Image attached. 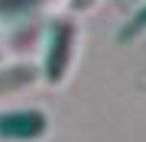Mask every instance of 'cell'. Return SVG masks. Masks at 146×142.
I'll use <instances>...</instances> for the list:
<instances>
[{
	"instance_id": "6da1fadb",
	"label": "cell",
	"mask_w": 146,
	"mask_h": 142,
	"mask_svg": "<svg viewBox=\"0 0 146 142\" xmlns=\"http://www.w3.org/2000/svg\"><path fill=\"white\" fill-rule=\"evenodd\" d=\"M46 129V116L42 113H3L0 116V139H36Z\"/></svg>"
},
{
	"instance_id": "7a4b0ae2",
	"label": "cell",
	"mask_w": 146,
	"mask_h": 142,
	"mask_svg": "<svg viewBox=\"0 0 146 142\" xmlns=\"http://www.w3.org/2000/svg\"><path fill=\"white\" fill-rule=\"evenodd\" d=\"M68 36H72V32H68V23H58L55 32H52V58L58 55V62H55V78H58L62 68H65V42H68ZM52 58H49V62H52Z\"/></svg>"
},
{
	"instance_id": "3957f363",
	"label": "cell",
	"mask_w": 146,
	"mask_h": 142,
	"mask_svg": "<svg viewBox=\"0 0 146 142\" xmlns=\"http://www.w3.org/2000/svg\"><path fill=\"white\" fill-rule=\"evenodd\" d=\"M140 29H146V10L140 13V20H136V23H130V32H140ZM130 32H123V39L130 36Z\"/></svg>"
}]
</instances>
